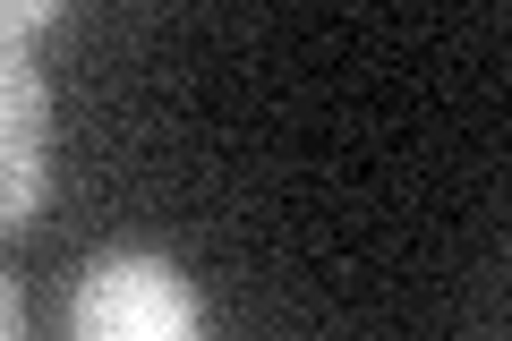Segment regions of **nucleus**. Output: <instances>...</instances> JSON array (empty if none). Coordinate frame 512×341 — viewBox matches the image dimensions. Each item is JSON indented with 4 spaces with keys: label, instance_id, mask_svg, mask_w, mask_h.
<instances>
[{
    "label": "nucleus",
    "instance_id": "2",
    "mask_svg": "<svg viewBox=\"0 0 512 341\" xmlns=\"http://www.w3.org/2000/svg\"><path fill=\"white\" fill-rule=\"evenodd\" d=\"M0 145L43 154V86H35V69H26L18 52H9V69H0Z\"/></svg>",
    "mask_w": 512,
    "mask_h": 341
},
{
    "label": "nucleus",
    "instance_id": "3",
    "mask_svg": "<svg viewBox=\"0 0 512 341\" xmlns=\"http://www.w3.org/2000/svg\"><path fill=\"white\" fill-rule=\"evenodd\" d=\"M0 341H26V290L18 282L0 290Z\"/></svg>",
    "mask_w": 512,
    "mask_h": 341
},
{
    "label": "nucleus",
    "instance_id": "4",
    "mask_svg": "<svg viewBox=\"0 0 512 341\" xmlns=\"http://www.w3.org/2000/svg\"><path fill=\"white\" fill-rule=\"evenodd\" d=\"M43 18H52V0H18V9H9V43H18L26 26H43Z\"/></svg>",
    "mask_w": 512,
    "mask_h": 341
},
{
    "label": "nucleus",
    "instance_id": "1",
    "mask_svg": "<svg viewBox=\"0 0 512 341\" xmlns=\"http://www.w3.org/2000/svg\"><path fill=\"white\" fill-rule=\"evenodd\" d=\"M77 341H197V290L171 256H94L69 299Z\"/></svg>",
    "mask_w": 512,
    "mask_h": 341
}]
</instances>
